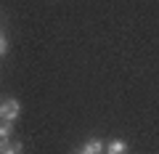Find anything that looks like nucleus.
I'll list each match as a JSON object with an SVG mask.
<instances>
[{
    "label": "nucleus",
    "mask_w": 159,
    "mask_h": 154,
    "mask_svg": "<svg viewBox=\"0 0 159 154\" xmlns=\"http://www.w3.org/2000/svg\"><path fill=\"white\" fill-rule=\"evenodd\" d=\"M19 114H21V104H19V98H0V120L6 122H16Z\"/></svg>",
    "instance_id": "nucleus-1"
},
{
    "label": "nucleus",
    "mask_w": 159,
    "mask_h": 154,
    "mask_svg": "<svg viewBox=\"0 0 159 154\" xmlns=\"http://www.w3.org/2000/svg\"><path fill=\"white\" fill-rule=\"evenodd\" d=\"M103 152H106V146H103L101 138H88L80 149V154H103Z\"/></svg>",
    "instance_id": "nucleus-2"
},
{
    "label": "nucleus",
    "mask_w": 159,
    "mask_h": 154,
    "mask_svg": "<svg viewBox=\"0 0 159 154\" xmlns=\"http://www.w3.org/2000/svg\"><path fill=\"white\" fill-rule=\"evenodd\" d=\"M0 154H24V146L21 141L8 138V141H0Z\"/></svg>",
    "instance_id": "nucleus-3"
},
{
    "label": "nucleus",
    "mask_w": 159,
    "mask_h": 154,
    "mask_svg": "<svg viewBox=\"0 0 159 154\" xmlns=\"http://www.w3.org/2000/svg\"><path fill=\"white\" fill-rule=\"evenodd\" d=\"M125 152H127V141H122V138H114L106 146V154H125Z\"/></svg>",
    "instance_id": "nucleus-4"
},
{
    "label": "nucleus",
    "mask_w": 159,
    "mask_h": 154,
    "mask_svg": "<svg viewBox=\"0 0 159 154\" xmlns=\"http://www.w3.org/2000/svg\"><path fill=\"white\" fill-rule=\"evenodd\" d=\"M11 130H13V122L0 120V141H8V138H11Z\"/></svg>",
    "instance_id": "nucleus-5"
},
{
    "label": "nucleus",
    "mask_w": 159,
    "mask_h": 154,
    "mask_svg": "<svg viewBox=\"0 0 159 154\" xmlns=\"http://www.w3.org/2000/svg\"><path fill=\"white\" fill-rule=\"evenodd\" d=\"M6 51H8V40H6V35L0 32V56H6Z\"/></svg>",
    "instance_id": "nucleus-6"
}]
</instances>
